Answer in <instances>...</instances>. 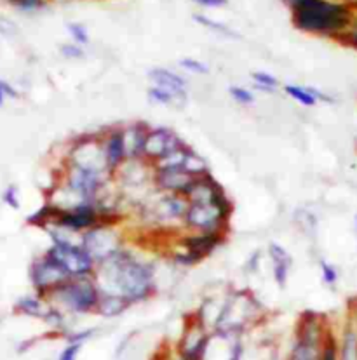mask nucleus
Returning <instances> with one entry per match:
<instances>
[{
	"instance_id": "1",
	"label": "nucleus",
	"mask_w": 357,
	"mask_h": 360,
	"mask_svg": "<svg viewBox=\"0 0 357 360\" xmlns=\"http://www.w3.org/2000/svg\"><path fill=\"white\" fill-rule=\"evenodd\" d=\"M101 295L124 297L131 304L143 303L156 296V268L123 248L96 264L93 275Z\"/></svg>"
},
{
	"instance_id": "2",
	"label": "nucleus",
	"mask_w": 357,
	"mask_h": 360,
	"mask_svg": "<svg viewBox=\"0 0 357 360\" xmlns=\"http://www.w3.org/2000/svg\"><path fill=\"white\" fill-rule=\"evenodd\" d=\"M298 30L322 37H338L351 30L352 9L334 0H288Z\"/></svg>"
},
{
	"instance_id": "3",
	"label": "nucleus",
	"mask_w": 357,
	"mask_h": 360,
	"mask_svg": "<svg viewBox=\"0 0 357 360\" xmlns=\"http://www.w3.org/2000/svg\"><path fill=\"white\" fill-rule=\"evenodd\" d=\"M44 229L51 238V245L46 252L53 256L68 271L70 277H93L94 270H96V262L82 248L80 235H73L53 225H46Z\"/></svg>"
},
{
	"instance_id": "4",
	"label": "nucleus",
	"mask_w": 357,
	"mask_h": 360,
	"mask_svg": "<svg viewBox=\"0 0 357 360\" xmlns=\"http://www.w3.org/2000/svg\"><path fill=\"white\" fill-rule=\"evenodd\" d=\"M99 289L93 277L68 278L65 284L54 289L46 297L53 307L60 308L66 315H91L96 311L99 301Z\"/></svg>"
},
{
	"instance_id": "5",
	"label": "nucleus",
	"mask_w": 357,
	"mask_h": 360,
	"mask_svg": "<svg viewBox=\"0 0 357 360\" xmlns=\"http://www.w3.org/2000/svg\"><path fill=\"white\" fill-rule=\"evenodd\" d=\"M234 205L228 195L215 202H194L187 205L183 229L199 233H228Z\"/></svg>"
},
{
	"instance_id": "6",
	"label": "nucleus",
	"mask_w": 357,
	"mask_h": 360,
	"mask_svg": "<svg viewBox=\"0 0 357 360\" xmlns=\"http://www.w3.org/2000/svg\"><path fill=\"white\" fill-rule=\"evenodd\" d=\"M227 240V233H199V231H187L180 238V249L175 255V262L182 266H194L204 262L211 256L223 242Z\"/></svg>"
},
{
	"instance_id": "7",
	"label": "nucleus",
	"mask_w": 357,
	"mask_h": 360,
	"mask_svg": "<svg viewBox=\"0 0 357 360\" xmlns=\"http://www.w3.org/2000/svg\"><path fill=\"white\" fill-rule=\"evenodd\" d=\"M28 277H30L33 292L40 297H47L54 289L65 284L68 278H72L68 271L47 252H44L42 256H39L30 263Z\"/></svg>"
},
{
	"instance_id": "8",
	"label": "nucleus",
	"mask_w": 357,
	"mask_h": 360,
	"mask_svg": "<svg viewBox=\"0 0 357 360\" xmlns=\"http://www.w3.org/2000/svg\"><path fill=\"white\" fill-rule=\"evenodd\" d=\"M80 244L89 252L96 264L124 248L123 238L117 230V223H103V225L84 231L80 235Z\"/></svg>"
},
{
	"instance_id": "9",
	"label": "nucleus",
	"mask_w": 357,
	"mask_h": 360,
	"mask_svg": "<svg viewBox=\"0 0 357 360\" xmlns=\"http://www.w3.org/2000/svg\"><path fill=\"white\" fill-rule=\"evenodd\" d=\"M187 205H189V202L185 197L159 193L154 204L145 205V216H149L150 223L157 229L175 230L178 226L183 229V216H185Z\"/></svg>"
},
{
	"instance_id": "10",
	"label": "nucleus",
	"mask_w": 357,
	"mask_h": 360,
	"mask_svg": "<svg viewBox=\"0 0 357 360\" xmlns=\"http://www.w3.org/2000/svg\"><path fill=\"white\" fill-rule=\"evenodd\" d=\"M185 145L182 138L169 127H150L146 136L145 148H143V160L154 165L159 159L175 152L180 146Z\"/></svg>"
},
{
	"instance_id": "11",
	"label": "nucleus",
	"mask_w": 357,
	"mask_h": 360,
	"mask_svg": "<svg viewBox=\"0 0 357 360\" xmlns=\"http://www.w3.org/2000/svg\"><path fill=\"white\" fill-rule=\"evenodd\" d=\"M326 334L321 333V326L318 328L314 321H305L298 330L288 360H321V347Z\"/></svg>"
},
{
	"instance_id": "12",
	"label": "nucleus",
	"mask_w": 357,
	"mask_h": 360,
	"mask_svg": "<svg viewBox=\"0 0 357 360\" xmlns=\"http://www.w3.org/2000/svg\"><path fill=\"white\" fill-rule=\"evenodd\" d=\"M195 176L183 167H157L152 169V185L156 192L169 195H185Z\"/></svg>"
},
{
	"instance_id": "13",
	"label": "nucleus",
	"mask_w": 357,
	"mask_h": 360,
	"mask_svg": "<svg viewBox=\"0 0 357 360\" xmlns=\"http://www.w3.org/2000/svg\"><path fill=\"white\" fill-rule=\"evenodd\" d=\"M101 138V148L103 155H105L106 165L112 176L127 162L126 155V146H124V136H123V126H112L106 127L105 132H99Z\"/></svg>"
},
{
	"instance_id": "14",
	"label": "nucleus",
	"mask_w": 357,
	"mask_h": 360,
	"mask_svg": "<svg viewBox=\"0 0 357 360\" xmlns=\"http://www.w3.org/2000/svg\"><path fill=\"white\" fill-rule=\"evenodd\" d=\"M268 258H270L272 264V277L274 282L281 289H284L289 282V275H292L293 268V258L288 252V249L282 248L277 242H270L267 248Z\"/></svg>"
},
{
	"instance_id": "15",
	"label": "nucleus",
	"mask_w": 357,
	"mask_h": 360,
	"mask_svg": "<svg viewBox=\"0 0 357 360\" xmlns=\"http://www.w3.org/2000/svg\"><path fill=\"white\" fill-rule=\"evenodd\" d=\"M150 126L143 120L123 126L124 146H126L127 160H143V148H145L146 136H149Z\"/></svg>"
},
{
	"instance_id": "16",
	"label": "nucleus",
	"mask_w": 357,
	"mask_h": 360,
	"mask_svg": "<svg viewBox=\"0 0 357 360\" xmlns=\"http://www.w3.org/2000/svg\"><path fill=\"white\" fill-rule=\"evenodd\" d=\"M146 75H149V80L152 86L171 91V93L176 94H187L189 82H187V79L182 73L175 72V70L164 68V66H154V68H150L146 72Z\"/></svg>"
},
{
	"instance_id": "17",
	"label": "nucleus",
	"mask_w": 357,
	"mask_h": 360,
	"mask_svg": "<svg viewBox=\"0 0 357 360\" xmlns=\"http://www.w3.org/2000/svg\"><path fill=\"white\" fill-rule=\"evenodd\" d=\"M13 308L18 315H23V317H30V319H40V321H44L47 310H49V301H47L46 297H40L39 295L33 292V295L18 297Z\"/></svg>"
},
{
	"instance_id": "18",
	"label": "nucleus",
	"mask_w": 357,
	"mask_h": 360,
	"mask_svg": "<svg viewBox=\"0 0 357 360\" xmlns=\"http://www.w3.org/2000/svg\"><path fill=\"white\" fill-rule=\"evenodd\" d=\"M132 304L130 301H126L124 297L112 296V295H99L98 307L94 314L99 315L103 319H117L127 311Z\"/></svg>"
},
{
	"instance_id": "19",
	"label": "nucleus",
	"mask_w": 357,
	"mask_h": 360,
	"mask_svg": "<svg viewBox=\"0 0 357 360\" xmlns=\"http://www.w3.org/2000/svg\"><path fill=\"white\" fill-rule=\"evenodd\" d=\"M146 96H149L150 101L161 106H183L187 103V94H176L156 86L149 87Z\"/></svg>"
},
{
	"instance_id": "20",
	"label": "nucleus",
	"mask_w": 357,
	"mask_h": 360,
	"mask_svg": "<svg viewBox=\"0 0 357 360\" xmlns=\"http://www.w3.org/2000/svg\"><path fill=\"white\" fill-rule=\"evenodd\" d=\"M338 360H357V328L349 326L338 343Z\"/></svg>"
},
{
	"instance_id": "21",
	"label": "nucleus",
	"mask_w": 357,
	"mask_h": 360,
	"mask_svg": "<svg viewBox=\"0 0 357 360\" xmlns=\"http://www.w3.org/2000/svg\"><path fill=\"white\" fill-rule=\"evenodd\" d=\"M284 93L288 94L289 98L294 99L296 103H300L301 106H307V108H312V106L318 105V99L314 98V94L311 93V87L308 86H298V84H286Z\"/></svg>"
},
{
	"instance_id": "22",
	"label": "nucleus",
	"mask_w": 357,
	"mask_h": 360,
	"mask_svg": "<svg viewBox=\"0 0 357 360\" xmlns=\"http://www.w3.org/2000/svg\"><path fill=\"white\" fill-rule=\"evenodd\" d=\"M251 80H253V87H255V89H258L260 93H265V94H274L275 89L281 86L277 77L272 75V73H268V72H263V70L253 72Z\"/></svg>"
},
{
	"instance_id": "23",
	"label": "nucleus",
	"mask_w": 357,
	"mask_h": 360,
	"mask_svg": "<svg viewBox=\"0 0 357 360\" xmlns=\"http://www.w3.org/2000/svg\"><path fill=\"white\" fill-rule=\"evenodd\" d=\"M228 94H230V98L234 99L237 105H242V106H251L255 105V93H253V89H249V87H244V86H230L228 87Z\"/></svg>"
},
{
	"instance_id": "24",
	"label": "nucleus",
	"mask_w": 357,
	"mask_h": 360,
	"mask_svg": "<svg viewBox=\"0 0 357 360\" xmlns=\"http://www.w3.org/2000/svg\"><path fill=\"white\" fill-rule=\"evenodd\" d=\"M194 20L197 21L199 25H202V27H206V28H209V30H213V32L220 33V35H225V37H237V35H235L234 32L230 30V28L225 27V25L220 23V21L211 20V18H208V16H202V14H195Z\"/></svg>"
},
{
	"instance_id": "25",
	"label": "nucleus",
	"mask_w": 357,
	"mask_h": 360,
	"mask_svg": "<svg viewBox=\"0 0 357 360\" xmlns=\"http://www.w3.org/2000/svg\"><path fill=\"white\" fill-rule=\"evenodd\" d=\"M180 68L185 70L187 73H192V75H208L209 66L204 61H199L195 58H182L178 61Z\"/></svg>"
},
{
	"instance_id": "26",
	"label": "nucleus",
	"mask_w": 357,
	"mask_h": 360,
	"mask_svg": "<svg viewBox=\"0 0 357 360\" xmlns=\"http://www.w3.org/2000/svg\"><path fill=\"white\" fill-rule=\"evenodd\" d=\"M84 345H86L84 341H66L63 350L58 355V360H77Z\"/></svg>"
},
{
	"instance_id": "27",
	"label": "nucleus",
	"mask_w": 357,
	"mask_h": 360,
	"mask_svg": "<svg viewBox=\"0 0 357 360\" xmlns=\"http://www.w3.org/2000/svg\"><path fill=\"white\" fill-rule=\"evenodd\" d=\"M319 268H321L322 282H325L326 285H330V288H334V285H337V282H338V270H337V266L322 259V262L319 263Z\"/></svg>"
},
{
	"instance_id": "28",
	"label": "nucleus",
	"mask_w": 357,
	"mask_h": 360,
	"mask_svg": "<svg viewBox=\"0 0 357 360\" xmlns=\"http://www.w3.org/2000/svg\"><path fill=\"white\" fill-rule=\"evenodd\" d=\"M68 32L72 35V40L79 46H87L89 44V33H87V28L80 23H70Z\"/></svg>"
},
{
	"instance_id": "29",
	"label": "nucleus",
	"mask_w": 357,
	"mask_h": 360,
	"mask_svg": "<svg viewBox=\"0 0 357 360\" xmlns=\"http://www.w3.org/2000/svg\"><path fill=\"white\" fill-rule=\"evenodd\" d=\"M60 53H61V56L66 58V60H82V58L86 56V53H84V47L79 46V44H75V42L61 44Z\"/></svg>"
},
{
	"instance_id": "30",
	"label": "nucleus",
	"mask_w": 357,
	"mask_h": 360,
	"mask_svg": "<svg viewBox=\"0 0 357 360\" xmlns=\"http://www.w3.org/2000/svg\"><path fill=\"white\" fill-rule=\"evenodd\" d=\"M2 202L11 209H20V193L14 185H9L2 193Z\"/></svg>"
},
{
	"instance_id": "31",
	"label": "nucleus",
	"mask_w": 357,
	"mask_h": 360,
	"mask_svg": "<svg viewBox=\"0 0 357 360\" xmlns=\"http://www.w3.org/2000/svg\"><path fill=\"white\" fill-rule=\"evenodd\" d=\"M18 98H20V93H18V91L14 89L9 82H6V80L0 79V108L6 105L7 99H18Z\"/></svg>"
},
{
	"instance_id": "32",
	"label": "nucleus",
	"mask_w": 357,
	"mask_h": 360,
	"mask_svg": "<svg viewBox=\"0 0 357 360\" xmlns=\"http://www.w3.org/2000/svg\"><path fill=\"white\" fill-rule=\"evenodd\" d=\"M11 2H13L14 6L20 7V9L32 11V9H37V7L42 6L44 0H11Z\"/></svg>"
},
{
	"instance_id": "33",
	"label": "nucleus",
	"mask_w": 357,
	"mask_h": 360,
	"mask_svg": "<svg viewBox=\"0 0 357 360\" xmlns=\"http://www.w3.org/2000/svg\"><path fill=\"white\" fill-rule=\"evenodd\" d=\"M194 2L201 4V6L204 7H222L225 6L227 0H194Z\"/></svg>"
},
{
	"instance_id": "34",
	"label": "nucleus",
	"mask_w": 357,
	"mask_h": 360,
	"mask_svg": "<svg viewBox=\"0 0 357 360\" xmlns=\"http://www.w3.org/2000/svg\"><path fill=\"white\" fill-rule=\"evenodd\" d=\"M344 37H345V40H347L349 44H351V46H354L356 49H357V28H354V30H349V32H345L344 33Z\"/></svg>"
},
{
	"instance_id": "35",
	"label": "nucleus",
	"mask_w": 357,
	"mask_h": 360,
	"mask_svg": "<svg viewBox=\"0 0 357 360\" xmlns=\"http://www.w3.org/2000/svg\"><path fill=\"white\" fill-rule=\"evenodd\" d=\"M354 226H356V231H357V214H356V218H354Z\"/></svg>"
}]
</instances>
